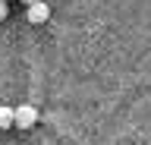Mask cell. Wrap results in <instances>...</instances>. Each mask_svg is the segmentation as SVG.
<instances>
[{
  "label": "cell",
  "mask_w": 151,
  "mask_h": 145,
  "mask_svg": "<svg viewBox=\"0 0 151 145\" xmlns=\"http://www.w3.org/2000/svg\"><path fill=\"white\" fill-rule=\"evenodd\" d=\"M47 19H50V6H47L44 0H41V3H32V6H28V22H32V25H44Z\"/></svg>",
  "instance_id": "2"
},
{
  "label": "cell",
  "mask_w": 151,
  "mask_h": 145,
  "mask_svg": "<svg viewBox=\"0 0 151 145\" xmlns=\"http://www.w3.org/2000/svg\"><path fill=\"white\" fill-rule=\"evenodd\" d=\"M6 13H9V10H6V0H0V22L6 19Z\"/></svg>",
  "instance_id": "4"
},
{
  "label": "cell",
  "mask_w": 151,
  "mask_h": 145,
  "mask_svg": "<svg viewBox=\"0 0 151 145\" xmlns=\"http://www.w3.org/2000/svg\"><path fill=\"white\" fill-rule=\"evenodd\" d=\"M22 3H28V6H32V3H41V0H22Z\"/></svg>",
  "instance_id": "5"
},
{
  "label": "cell",
  "mask_w": 151,
  "mask_h": 145,
  "mask_svg": "<svg viewBox=\"0 0 151 145\" xmlns=\"http://www.w3.org/2000/svg\"><path fill=\"white\" fill-rule=\"evenodd\" d=\"M16 126V107H0V129H13Z\"/></svg>",
  "instance_id": "3"
},
{
  "label": "cell",
  "mask_w": 151,
  "mask_h": 145,
  "mask_svg": "<svg viewBox=\"0 0 151 145\" xmlns=\"http://www.w3.org/2000/svg\"><path fill=\"white\" fill-rule=\"evenodd\" d=\"M35 123H38L35 104H19V107H16V126H19V129H32Z\"/></svg>",
  "instance_id": "1"
}]
</instances>
